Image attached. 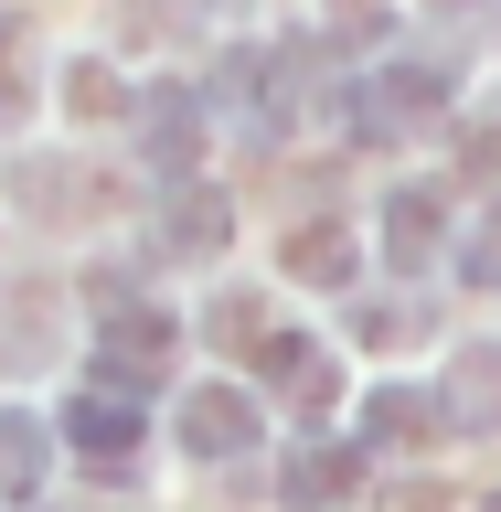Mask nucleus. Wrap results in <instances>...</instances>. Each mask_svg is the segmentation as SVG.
<instances>
[{"mask_svg": "<svg viewBox=\"0 0 501 512\" xmlns=\"http://www.w3.org/2000/svg\"><path fill=\"white\" fill-rule=\"evenodd\" d=\"M438 416H448V427H501V342H459V352H448Z\"/></svg>", "mask_w": 501, "mask_h": 512, "instance_id": "f257e3e1", "label": "nucleus"}, {"mask_svg": "<svg viewBox=\"0 0 501 512\" xmlns=\"http://www.w3.org/2000/svg\"><path fill=\"white\" fill-rule=\"evenodd\" d=\"M182 438L203 448V459H235V448L256 438V406H246V395H235V384H203V395H192V406H182Z\"/></svg>", "mask_w": 501, "mask_h": 512, "instance_id": "f03ea898", "label": "nucleus"}, {"mask_svg": "<svg viewBox=\"0 0 501 512\" xmlns=\"http://www.w3.org/2000/svg\"><path fill=\"white\" fill-rule=\"evenodd\" d=\"M107 363H118V384H150L160 363H171V320L160 310H118L107 320Z\"/></svg>", "mask_w": 501, "mask_h": 512, "instance_id": "7ed1b4c3", "label": "nucleus"}, {"mask_svg": "<svg viewBox=\"0 0 501 512\" xmlns=\"http://www.w3.org/2000/svg\"><path fill=\"white\" fill-rule=\"evenodd\" d=\"M64 427H75V448H86V459H128V438H139L128 395H107V384H96V395H86L75 416H64Z\"/></svg>", "mask_w": 501, "mask_h": 512, "instance_id": "20e7f679", "label": "nucleus"}, {"mask_svg": "<svg viewBox=\"0 0 501 512\" xmlns=\"http://www.w3.org/2000/svg\"><path fill=\"white\" fill-rule=\"evenodd\" d=\"M352 459H363V448H310V459H288V502H342Z\"/></svg>", "mask_w": 501, "mask_h": 512, "instance_id": "39448f33", "label": "nucleus"}, {"mask_svg": "<svg viewBox=\"0 0 501 512\" xmlns=\"http://www.w3.org/2000/svg\"><path fill=\"white\" fill-rule=\"evenodd\" d=\"M43 459H54V448H43V427H32V416H0V491H32V480H43Z\"/></svg>", "mask_w": 501, "mask_h": 512, "instance_id": "423d86ee", "label": "nucleus"}, {"mask_svg": "<svg viewBox=\"0 0 501 512\" xmlns=\"http://www.w3.org/2000/svg\"><path fill=\"white\" fill-rule=\"evenodd\" d=\"M342 224H299V235H288V278H342Z\"/></svg>", "mask_w": 501, "mask_h": 512, "instance_id": "0eeeda50", "label": "nucleus"}, {"mask_svg": "<svg viewBox=\"0 0 501 512\" xmlns=\"http://www.w3.org/2000/svg\"><path fill=\"white\" fill-rule=\"evenodd\" d=\"M363 438H374V448L427 438V406H416V395H374V406H363Z\"/></svg>", "mask_w": 501, "mask_h": 512, "instance_id": "6e6552de", "label": "nucleus"}, {"mask_svg": "<svg viewBox=\"0 0 501 512\" xmlns=\"http://www.w3.org/2000/svg\"><path fill=\"white\" fill-rule=\"evenodd\" d=\"M171 246H224V203L214 192H171Z\"/></svg>", "mask_w": 501, "mask_h": 512, "instance_id": "1a4fd4ad", "label": "nucleus"}, {"mask_svg": "<svg viewBox=\"0 0 501 512\" xmlns=\"http://www.w3.org/2000/svg\"><path fill=\"white\" fill-rule=\"evenodd\" d=\"M384 246H395V256H427V246H438V203H427V192H406V203L384 214Z\"/></svg>", "mask_w": 501, "mask_h": 512, "instance_id": "9d476101", "label": "nucleus"}, {"mask_svg": "<svg viewBox=\"0 0 501 512\" xmlns=\"http://www.w3.org/2000/svg\"><path fill=\"white\" fill-rule=\"evenodd\" d=\"M64 96H75V118H107V107H118V75H107V64H75Z\"/></svg>", "mask_w": 501, "mask_h": 512, "instance_id": "9b49d317", "label": "nucleus"}, {"mask_svg": "<svg viewBox=\"0 0 501 512\" xmlns=\"http://www.w3.org/2000/svg\"><path fill=\"white\" fill-rule=\"evenodd\" d=\"M182 22V0H118V32L128 43H150V32H171Z\"/></svg>", "mask_w": 501, "mask_h": 512, "instance_id": "f8f14e48", "label": "nucleus"}, {"mask_svg": "<svg viewBox=\"0 0 501 512\" xmlns=\"http://www.w3.org/2000/svg\"><path fill=\"white\" fill-rule=\"evenodd\" d=\"M203 331H214V342H246V331H256V299H214V320H203Z\"/></svg>", "mask_w": 501, "mask_h": 512, "instance_id": "ddd939ff", "label": "nucleus"}, {"mask_svg": "<svg viewBox=\"0 0 501 512\" xmlns=\"http://www.w3.org/2000/svg\"><path fill=\"white\" fill-rule=\"evenodd\" d=\"M470 171H480V182H501V118H491V128L470 139Z\"/></svg>", "mask_w": 501, "mask_h": 512, "instance_id": "4468645a", "label": "nucleus"}, {"mask_svg": "<svg viewBox=\"0 0 501 512\" xmlns=\"http://www.w3.org/2000/svg\"><path fill=\"white\" fill-rule=\"evenodd\" d=\"M470 278H501V224H480V246H470Z\"/></svg>", "mask_w": 501, "mask_h": 512, "instance_id": "2eb2a0df", "label": "nucleus"}, {"mask_svg": "<svg viewBox=\"0 0 501 512\" xmlns=\"http://www.w3.org/2000/svg\"><path fill=\"white\" fill-rule=\"evenodd\" d=\"M491 512H501V502H491Z\"/></svg>", "mask_w": 501, "mask_h": 512, "instance_id": "dca6fc26", "label": "nucleus"}]
</instances>
